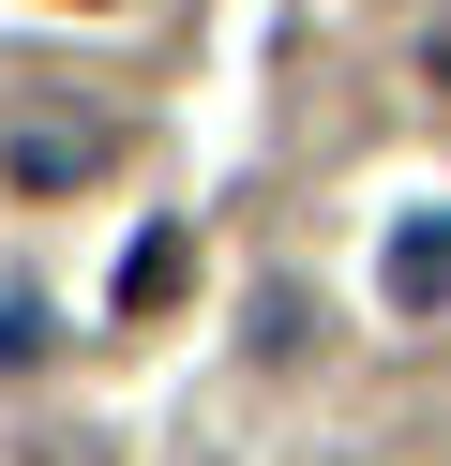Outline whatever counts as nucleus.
Returning a JSON list of instances; mask_svg holds the SVG:
<instances>
[{
    "mask_svg": "<svg viewBox=\"0 0 451 466\" xmlns=\"http://www.w3.org/2000/svg\"><path fill=\"white\" fill-rule=\"evenodd\" d=\"M376 286H391V316H451V211H406V226H391Z\"/></svg>",
    "mask_w": 451,
    "mask_h": 466,
    "instance_id": "1",
    "label": "nucleus"
},
{
    "mask_svg": "<svg viewBox=\"0 0 451 466\" xmlns=\"http://www.w3.org/2000/svg\"><path fill=\"white\" fill-rule=\"evenodd\" d=\"M90 166H106L90 121H30V136H15V181H90Z\"/></svg>",
    "mask_w": 451,
    "mask_h": 466,
    "instance_id": "2",
    "label": "nucleus"
},
{
    "mask_svg": "<svg viewBox=\"0 0 451 466\" xmlns=\"http://www.w3.org/2000/svg\"><path fill=\"white\" fill-rule=\"evenodd\" d=\"M180 271H196V256H180V241H166V226H150V241H136V256H120V301H180Z\"/></svg>",
    "mask_w": 451,
    "mask_h": 466,
    "instance_id": "3",
    "label": "nucleus"
},
{
    "mask_svg": "<svg viewBox=\"0 0 451 466\" xmlns=\"http://www.w3.org/2000/svg\"><path fill=\"white\" fill-rule=\"evenodd\" d=\"M30 346H46V316H30V301H0V361H30Z\"/></svg>",
    "mask_w": 451,
    "mask_h": 466,
    "instance_id": "4",
    "label": "nucleus"
}]
</instances>
